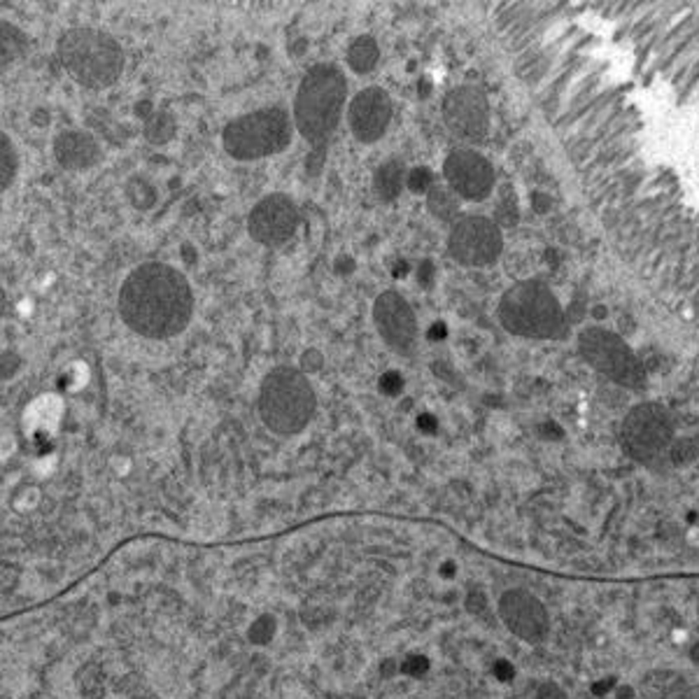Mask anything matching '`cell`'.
Listing matches in <instances>:
<instances>
[{"label":"cell","mask_w":699,"mask_h":699,"mask_svg":"<svg viewBox=\"0 0 699 699\" xmlns=\"http://www.w3.org/2000/svg\"><path fill=\"white\" fill-rule=\"evenodd\" d=\"M385 389H387V392H392V395H395V392H399V389H401V378H399V375H396V374L385 375Z\"/></svg>","instance_id":"obj_24"},{"label":"cell","mask_w":699,"mask_h":699,"mask_svg":"<svg viewBox=\"0 0 699 699\" xmlns=\"http://www.w3.org/2000/svg\"><path fill=\"white\" fill-rule=\"evenodd\" d=\"M443 175H446L450 190L468 200L488 199L495 187V170L488 159L474 149H455L447 154L446 163H443Z\"/></svg>","instance_id":"obj_13"},{"label":"cell","mask_w":699,"mask_h":699,"mask_svg":"<svg viewBox=\"0 0 699 699\" xmlns=\"http://www.w3.org/2000/svg\"><path fill=\"white\" fill-rule=\"evenodd\" d=\"M408 184H410V190L417 191V194H422V191H427V194H429V190H431L429 170L427 169L413 170V173H410V178H408Z\"/></svg>","instance_id":"obj_22"},{"label":"cell","mask_w":699,"mask_h":699,"mask_svg":"<svg viewBox=\"0 0 699 699\" xmlns=\"http://www.w3.org/2000/svg\"><path fill=\"white\" fill-rule=\"evenodd\" d=\"M57 161L68 170H87L100 161V148L87 131H64L54 140Z\"/></svg>","instance_id":"obj_16"},{"label":"cell","mask_w":699,"mask_h":699,"mask_svg":"<svg viewBox=\"0 0 699 699\" xmlns=\"http://www.w3.org/2000/svg\"><path fill=\"white\" fill-rule=\"evenodd\" d=\"M427 208L437 220L452 221L459 215L457 194L447 187H431L429 194H427Z\"/></svg>","instance_id":"obj_19"},{"label":"cell","mask_w":699,"mask_h":699,"mask_svg":"<svg viewBox=\"0 0 699 699\" xmlns=\"http://www.w3.org/2000/svg\"><path fill=\"white\" fill-rule=\"evenodd\" d=\"M443 334H446V329H443V324H437V329H431L429 336H431V338H441Z\"/></svg>","instance_id":"obj_25"},{"label":"cell","mask_w":699,"mask_h":699,"mask_svg":"<svg viewBox=\"0 0 699 699\" xmlns=\"http://www.w3.org/2000/svg\"><path fill=\"white\" fill-rule=\"evenodd\" d=\"M604 315H606L604 308H597V311H594V317H604Z\"/></svg>","instance_id":"obj_26"},{"label":"cell","mask_w":699,"mask_h":699,"mask_svg":"<svg viewBox=\"0 0 699 699\" xmlns=\"http://www.w3.org/2000/svg\"><path fill=\"white\" fill-rule=\"evenodd\" d=\"M229 157L238 161H257L290 148L292 119L284 108H263L229 121L221 133Z\"/></svg>","instance_id":"obj_6"},{"label":"cell","mask_w":699,"mask_h":699,"mask_svg":"<svg viewBox=\"0 0 699 699\" xmlns=\"http://www.w3.org/2000/svg\"><path fill=\"white\" fill-rule=\"evenodd\" d=\"M380 49L378 43H375L371 36H362L357 37L353 45H350V52H347V64L355 73H371L378 64Z\"/></svg>","instance_id":"obj_18"},{"label":"cell","mask_w":699,"mask_h":699,"mask_svg":"<svg viewBox=\"0 0 699 699\" xmlns=\"http://www.w3.org/2000/svg\"><path fill=\"white\" fill-rule=\"evenodd\" d=\"M673 420L660 404H642L627 413L621 429V443L632 459L655 464L669 457L673 446Z\"/></svg>","instance_id":"obj_7"},{"label":"cell","mask_w":699,"mask_h":699,"mask_svg":"<svg viewBox=\"0 0 699 699\" xmlns=\"http://www.w3.org/2000/svg\"><path fill=\"white\" fill-rule=\"evenodd\" d=\"M537 699H569V694L562 685L548 681V684H543L541 688H539Z\"/></svg>","instance_id":"obj_23"},{"label":"cell","mask_w":699,"mask_h":699,"mask_svg":"<svg viewBox=\"0 0 699 699\" xmlns=\"http://www.w3.org/2000/svg\"><path fill=\"white\" fill-rule=\"evenodd\" d=\"M299 226V211L294 200L284 194H271L259 200L248 217V231L259 245L278 248L294 236Z\"/></svg>","instance_id":"obj_12"},{"label":"cell","mask_w":699,"mask_h":699,"mask_svg":"<svg viewBox=\"0 0 699 699\" xmlns=\"http://www.w3.org/2000/svg\"><path fill=\"white\" fill-rule=\"evenodd\" d=\"M497 611L506 630L529 646H539L550 634V613L546 604L529 590L513 588L504 592Z\"/></svg>","instance_id":"obj_9"},{"label":"cell","mask_w":699,"mask_h":699,"mask_svg":"<svg viewBox=\"0 0 699 699\" xmlns=\"http://www.w3.org/2000/svg\"><path fill=\"white\" fill-rule=\"evenodd\" d=\"M499 320L506 332L522 338H558L564 332L560 301L541 283L513 284L499 303Z\"/></svg>","instance_id":"obj_5"},{"label":"cell","mask_w":699,"mask_h":699,"mask_svg":"<svg viewBox=\"0 0 699 699\" xmlns=\"http://www.w3.org/2000/svg\"><path fill=\"white\" fill-rule=\"evenodd\" d=\"M579 347L585 362L601 371L613 383L630 389L646 387V371H643L642 362L636 359L630 345L618 334L592 326L579 336Z\"/></svg>","instance_id":"obj_8"},{"label":"cell","mask_w":699,"mask_h":699,"mask_svg":"<svg viewBox=\"0 0 699 699\" xmlns=\"http://www.w3.org/2000/svg\"><path fill=\"white\" fill-rule=\"evenodd\" d=\"M699 457V434L697 437H688V438H678L673 441L672 452H669V462L673 467H688L690 462Z\"/></svg>","instance_id":"obj_20"},{"label":"cell","mask_w":699,"mask_h":699,"mask_svg":"<svg viewBox=\"0 0 699 699\" xmlns=\"http://www.w3.org/2000/svg\"><path fill=\"white\" fill-rule=\"evenodd\" d=\"M347 96V79L332 64L313 66L301 79L294 100V121L301 136L322 142L336 131L343 103Z\"/></svg>","instance_id":"obj_2"},{"label":"cell","mask_w":699,"mask_h":699,"mask_svg":"<svg viewBox=\"0 0 699 699\" xmlns=\"http://www.w3.org/2000/svg\"><path fill=\"white\" fill-rule=\"evenodd\" d=\"M317 408L315 392L299 368L278 366L259 389V416L278 437H294L308 427Z\"/></svg>","instance_id":"obj_3"},{"label":"cell","mask_w":699,"mask_h":699,"mask_svg":"<svg viewBox=\"0 0 699 699\" xmlns=\"http://www.w3.org/2000/svg\"><path fill=\"white\" fill-rule=\"evenodd\" d=\"M392 119V98L380 87L359 91L350 103L347 121L353 128V136L359 142H375L385 136Z\"/></svg>","instance_id":"obj_15"},{"label":"cell","mask_w":699,"mask_h":699,"mask_svg":"<svg viewBox=\"0 0 699 699\" xmlns=\"http://www.w3.org/2000/svg\"><path fill=\"white\" fill-rule=\"evenodd\" d=\"M374 322L378 334L395 353L408 355L416 345L417 322L408 301L396 292H385L375 299Z\"/></svg>","instance_id":"obj_14"},{"label":"cell","mask_w":699,"mask_h":699,"mask_svg":"<svg viewBox=\"0 0 699 699\" xmlns=\"http://www.w3.org/2000/svg\"><path fill=\"white\" fill-rule=\"evenodd\" d=\"M406 180V166L401 159H389L387 163H383L378 170H375L374 178V190L378 194V199L383 200H395L399 199L401 190H404Z\"/></svg>","instance_id":"obj_17"},{"label":"cell","mask_w":699,"mask_h":699,"mask_svg":"<svg viewBox=\"0 0 699 699\" xmlns=\"http://www.w3.org/2000/svg\"><path fill=\"white\" fill-rule=\"evenodd\" d=\"M447 248L464 266H488L499 257L504 241L495 221L488 217H467L455 224Z\"/></svg>","instance_id":"obj_10"},{"label":"cell","mask_w":699,"mask_h":699,"mask_svg":"<svg viewBox=\"0 0 699 699\" xmlns=\"http://www.w3.org/2000/svg\"><path fill=\"white\" fill-rule=\"evenodd\" d=\"M194 294L180 271L169 263H142L119 290V315L145 338H173L190 324Z\"/></svg>","instance_id":"obj_1"},{"label":"cell","mask_w":699,"mask_h":699,"mask_svg":"<svg viewBox=\"0 0 699 699\" xmlns=\"http://www.w3.org/2000/svg\"><path fill=\"white\" fill-rule=\"evenodd\" d=\"M0 148H3V191L7 190L12 184V180H15V173H16V154H15V148H12V142L10 138L3 133V138H0Z\"/></svg>","instance_id":"obj_21"},{"label":"cell","mask_w":699,"mask_h":699,"mask_svg":"<svg viewBox=\"0 0 699 699\" xmlns=\"http://www.w3.org/2000/svg\"><path fill=\"white\" fill-rule=\"evenodd\" d=\"M66 73L87 89H108L121 77L124 52L115 37L96 28H70L58 40Z\"/></svg>","instance_id":"obj_4"},{"label":"cell","mask_w":699,"mask_h":699,"mask_svg":"<svg viewBox=\"0 0 699 699\" xmlns=\"http://www.w3.org/2000/svg\"><path fill=\"white\" fill-rule=\"evenodd\" d=\"M443 121L447 131L459 140L480 142L489 128L488 98L476 87H457L447 91L443 98Z\"/></svg>","instance_id":"obj_11"}]
</instances>
